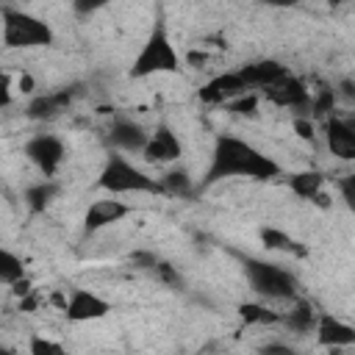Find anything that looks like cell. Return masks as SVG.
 <instances>
[{
    "mask_svg": "<svg viewBox=\"0 0 355 355\" xmlns=\"http://www.w3.org/2000/svg\"><path fill=\"white\" fill-rule=\"evenodd\" d=\"M280 172H283V166L272 155H266L263 150H258L255 144H250L247 139L219 133L214 139V147H211L208 169H205L202 180L197 183V194L205 191V189H211L219 180H227V178L272 180Z\"/></svg>",
    "mask_w": 355,
    "mask_h": 355,
    "instance_id": "obj_1",
    "label": "cell"
},
{
    "mask_svg": "<svg viewBox=\"0 0 355 355\" xmlns=\"http://www.w3.org/2000/svg\"><path fill=\"white\" fill-rule=\"evenodd\" d=\"M180 72V55L169 39L166 31V19L158 14L153 19V28L141 44V50L136 53L133 64H130V78H150V75H175Z\"/></svg>",
    "mask_w": 355,
    "mask_h": 355,
    "instance_id": "obj_2",
    "label": "cell"
},
{
    "mask_svg": "<svg viewBox=\"0 0 355 355\" xmlns=\"http://www.w3.org/2000/svg\"><path fill=\"white\" fill-rule=\"evenodd\" d=\"M94 186L108 194H164L158 178L147 175L133 161H128L125 153H116V150L105 155Z\"/></svg>",
    "mask_w": 355,
    "mask_h": 355,
    "instance_id": "obj_3",
    "label": "cell"
},
{
    "mask_svg": "<svg viewBox=\"0 0 355 355\" xmlns=\"http://www.w3.org/2000/svg\"><path fill=\"white\" fill-rule=\"evenodd\" d=\"M236 261L241 263V272L247 277V286L263 297V300H297V277L283 269L280 263H272V261H263V258H255V255H247V252H236Z\"/></svg>",
    "mask_w": 355,
    "mask_h": 355,
    "instance_id": "obj_4",
    "label": "cell"
},
{
    "mask_svg": "<svg viewBox=\"0 0 355 355\" xmlns=\"http://www.w3.org/2000/svg\"><path fill=\"white\" fill-rule=\"evenodd\" d=\"M0 22H3V44L6 50H31V47H50L55 42V33L50 28V22H44L42 17L14 8V6H3L0 8Z\"/></svg>",
    "mask_w": 355,
    "mask_h": 355,
    "instance_id": "obj_5",
    "label": "cell"
},
{
    "mask_svg": "<svg viewBox=\"0 0 355 355\" xmlns=\"http://www.w3.org/2000/svg\"><path fill=\"white\" fill-rule=\"evenodd\" d=\"M22 153L44 178H55L58 166L64 164L67 147H64V141L55 133H36V136H31L25 141Z\"/></svg>",
    "mask_w": 355,
    "mask_h": 355,
    "instance_id": "obj_6",
    "label": "cell"
},
{
    "mask_svg": "<svg viewBox=\"0 0 355 355\" xmlns=\"http://www.w3.org/2000/svg\"><path fill=\"white\" fill-rule=\"evenodd\" d=\"M250 92L252 89L244 83L239 69H230V72H222V75H214L211 80H205L197 89V100L205 103V105H230L233 100H239Z\"/></svg>",
    "mask_w": 355,
    "mask_h": 355,
    "instance_id": "obj_7",
    "label": "cell"
},
{
    "mask_svg": "<svg viewBox=\"0 0 355 355\" xmlns=\"http://www.w3.org/2000/svg\"><path fill=\"white\" fill-rule=\"evenodd\" d=\"M111 311H114V305L105 297H100L97 291H92V288H72L69 297H67V302H64V316L72 324L103 319Z\"/></svg>",
    "mask_w": 355,
    "mask_h": 355,
    "instance_id": "obj_8",
    "label": "cell"
},
{
    "mask_svg": "<svg viewBox=\"0 0 355 355\" xmlns=\"http://www.w3.org/2000/svg\"><path fill=\"white\" fill-rule=\"evenodd\" d=\"M311 94H313V92L308 89V83H305L302 78H297V75H288V78H283L280 83H275V86H269V89L261 92V97H263L266 103H272V105H277V108L305 111V116H308Z\"/></svg>",
    "mask_w": 355,
    "mask_h": 355,
    "instance_id": "obj_9",
    "label": "cell"
},
{
    "mask_svg": "<svg viewBox=\"0 0 355 355\" xmlns=\"http://www.w3.org/2000/svg\"><path fill=\"white\" fill-rule=\"evenodd\" d=\"M108 144L116 153H144L150 133L144 130V125H139L133 116L128 114H114L111 125H108Z\"/></svg>",
    "mask_w": 355,
    "mask_h": 355,
    "instance_id": "obj_10",
    "label": "cell"
},
{
    "mask_svg": "<svg viewBox=\"0 0 355 355\" xmlns=\"http://www.w3.org/2000/svg\"><path fill=\"white\" fill-rule=\"evenodd\" d=\"M183 155V144L178 139V133L172 130L169 122H158L153 130H150V141L141 153V158L147 164H172Z\"/></svg>",
    "mask_w": 355,
    "mask_h": 355,
    "instance_id": "obj_11",
    "label": "cell"
},
{
    "mask_svg": "<svg viewBox=\"0 0 355 355\" xmlns=\"http://www.w3.org/2000/svg\"><path fill=\"white\" fill-rule=\"evenodd\" d=\"M128 214H133V205H128L122 200H111V197L108 200H94L86 208V214H83V233L86 236H94V233H100V230L122 222Z\"/></svg>",
    "mask_w": 355,
    "mask_h": 355,
    "instance_id": "obj_12",
    "label": "cell"
},
{
    "mask_svg": "<svg viewBox=\"0 0 355 355\" xmlns=\"http://www.w3.org/2000/svg\"><path fill=\"white\" fill-rule=\"evenodd\" d=\"M239 75L244 78V83L250 89H269L275 83H280L283 78H288V67L280 64L277 58H255V61H247L239 67Z\"/></svg>",
    "mask_w": 355,
    "mask_h": 355,
    "instance_id": "obj_13",
    "label": "cell"
},
{
    "mask_svg": "<svg viewBox=\"0 0 355 355\" xmlns=\"http://www.w3.org/2000/svg\"><path fill=\"white\" fill-rule=\"evenodd\" d=\"M324 144L338 161H355V122L341 116L324 119Z\"/></svg>",
    "mask_w": 355,
    "mask_h": 355,
    "instance_id": "obj_14",
    "label": "cell"
},
{
    "mask_svg": "<svg viewBox=\"0 0 355 355\" xmlns=\"http://www.w3.org/2000/svg\"><path fill=\"white\" fill-rule=\"evenodd\" d=\"M316 344L327 349H344L355 344V327L327 311H319V324H316Z\"/></svg>",
    "mask_w": 355,
    "mask_h": 355,
    "instance_id": "obj_15",
    "label": "cell"
},
{
    "mask_svg": "<svg viewBox=\"0 0 355 355\" xmlns=\"http://www.w3.org/2000/svg\"><path fill=\"white\" fill-rule=\"evenodd\" d=\"M75 97H78V86H61V89H55V92L31 97V103L25 105V114H28L31 119H39V122H42V119H53V116H58Z\"/></svg>",
    "mask_w": 355,
    "mask_h": 355,
    "instance_id": "obj_16",
    "label": "cell"
},
{
    "mask_svg": "<svg viewBox=\"0 0 355 355\" xmlns=\"http://www.w3.org/2000/svg\"><path fill=\"white\" fill-rule=\"evenodd\" d=\"M286 186L294 197L300 200H308V202H316V205H327L322 189H324V172L319 169H302V172H294L286 178Z\"/></svg>",
    "mask_w": 355,
    "mask_h": 355,
    "instance_id": "obj_17",
    "label": "cell"
},
{
    "mask_svg": "<svg viewBox=\"0 0 355 355\" xmlns=\"http://www.w3.org/2000/svg\"><path fill=\"white\" fill-rule=\"evenodd\" d=\"M58 194H61V183H58L55 178H42V180L25 186V191H22V202H25L28 214L36 216V214H44V211L55 202Z\"/></svg>",
    "mask_w": 355,
    "mask_h": 355,
    "instance_id": "obj_18",
    "label": "cell"
},
{
    "mask_svg": "<svg viewBox=\"0 0 355 355\" xmlns=\"http://www.w3.org/2000/svg\"><path fill=\"white\" fill-rule=\"evenodd\" d=\"M286 330L297 333V336H308V333H316V324H319V311L308 302V300H294L291 311L283 313V322H280Z\"/></svg>",
    "mask_w": 355,
    "mask_h": 355,
    "instance_id": "obj_19",
    "label": "cell"
},
{
    "mask_svg": "<svg viewBox=\"0 0 355 355\" xmlns=\"http://www.w3.org/2000/svg\"><path fill=\"white\" fill-rule=\"evenodd\" d=\"M258 239H261V244L266 250H275V252H283V255H291V258H305L308 255V247L300 239H294L286 230H280V227L266 225V227L258 230Z\"/></svg>",
    "mask_w": 355,
    "mask_h": 355,
    "instance_id": "obj_20",
    "label": "cell"
},
{
    "mask_svg": "<svg viewBox=\"0 0 355 355\" xmlns=\"http://www.w3.org/2000/svg\"><path fill=\"white\" fill-rule=\"evenodd\" d=\"M158 183H161V189H164V197L186 200V197L197 194L194 180H191L189 172H183V169H166V172L158 178Z\"/></svg>",
    "mask_w": 355,
    "mask_h": 355,
    "instance_id": "obj_21",
    "label": "cell"
},
{
    "mask_svg": "<svg viewBox=\"0 0 355 355\" xmlns=\"http://www.w3.org/2000/svg\"><path fill=\"white\" fill-rule=\"evenodd\" d=\"M236 313L244 324H252V327H266V324H280L283 322V313L266 308L263 302H241L236 308Z\"/></svg>",
    "mask_w": 355,
    "mask_h": 355,
    "instance_id": "obj_22",
    "label": "cell"
},
{
    "mask_svg": "<svg viewBox=\"0 0 355 355\" xmlns=\"http://www.w3.org/2000/svg\"><path fill=\"white\" fill-rule=\"evenodd\" d=\"M338 103V94L333 86H319L311 94V105H308V119H330L333 108Z\"/></svg>",
    "mask_w": 355,
    "mask_h": 355,
    "instance_id": "obj_23",
    "label": "cell"
},
{
    "mask_svg": "<svg viewBox=\"0 0 355 355\" xmlns=\"http://www.w3.org/2000/svg\"><path fill=\"white\" fill-rule=\"evenodd\" d=\"M19 280H25V263L17 252L11 250H0V283L3 286H17Z\"/></svg>",
    "mask_w": 355,
    "mask_h": 355,
    "instance_id": "obj_24",
    "label": "cell"
},
{
    "mask_svg": "<svg viewBox=\"0 0 355 355\" xmlns=\"http://www.w3.org/2000/svg\"><path fill=\"white\" fill-rule=\"evenodd\" d=\"M150 275H153L158 283H164V286H169V288H175V291H183V288H186L183 275H180V272H178V269H175L169 261H164V258L158 261V266H155Z\"/></svg>",
    "mask_w": 355,
    "mask_h": 355,
    "instance_id": "obj_25",
    "label": "cell"
},
{
    "mask_svg": "<svg viewBox=\"0 0 355 355\" xmlns=\"http://www.w3.org/2000/svg\"><path fill=\"white\" fill-rule=\"evenodd\" d=\"M28 355H67V349H64L58 341L33 333V336L28 338Z\"/></svg>",
    "mask_w": 355,
    "mask_h": 355,
    "instance_id": "obj_26",
    "label": "cell"
},
{
    "mask_svg": "<svg viewBox=\"0 0 355 355\" xmlns=\"http://www.w3.org/2000/svg\"><path fill=\"white\" fill-rule=\"evenodd\" d=\"M258 103H261V94L250 92V94H244V97L233 100L227 108H230V114H239V116H255V111H258Z\"/></svg>",
    "mask_w": 355,
    "mask_h": 355,
    "instance_id": "obj_27",
    "label": "cell"
},
{
    "mask_svg": "<svg viewBox=\"0 0 355 355\" xmlns=\"http://www.w3.org/2000/svg\"><path fill=\"white\" fill-rule=\"evenodd\" d=\"M128 261H130L136 269H141V272H153V269L158 266L161 255H155L153 250H133V252L128 255Z\"/></svg>",
    "mask_w": 355,
    "mask_h": 355,
    "instance_id": "obj_28",
    "label": "cell"
},
{
    "mask_svg": "<svg viewBox=\"0 0 355 355\" xmlns=\"http://www.w3.org/2000/svg\"><path fill=\"white\" fill-rule=\"evenodd\" d=\"M258 355H297V349L286 341H266L258 347Z\"/></svg>",
    "mask_w": 355,
    "mask_h": 355,
    "instance_id": "obj_29",
    "label": "cell"
},
{
    "mask_svg": "<svg viewBox=\"0 0 355 355\" xmlns=\"http://www.w3.org/2000/svg\"><path fill=\"white\" fill-rule=\"evenodd\" d=\"M338 194L344 197L347 208L355 205V172H349V175H344V178L338 180Z\"/></svg>",
    "mask_w": 355,
    "mask_h": 355,
    "instance_id": "obj_30",
    "label": "cell"
},
{
    "mask_svg": "<svg viewBox=\"0 0 355 355\" xmlns=\"http://www.w3.org/2000/svg\"><path fill=\"white\" fill-rule=\"evenodd\" d=\"M294 133H297L300 139H305V141H313V136H316L313 119H308V116H294Z\"/></svg>",
    "mask_w": 355,
    "mask_h": 355,
    "instance_id": "obj_31",
    "label": "cell"
},
{
    "mask_svg": "<svg viewBox=\"0 0 355 355\" xmlns=\"http://www.w3.org/2000/svg\"><path fill=\"white\" fill-rule=\"evenodd\" d=\"M336 94H338V97H344V100H349V103H355V80H352V78H344V80H338V86H336Z\"/></svg>",
    "mask_w": 355,
    "mask_h": 355,
    "instance_id": "obj_32",
    "label": "cell"
},
{
    "mask_svg": "<svg viewBox=\"0 0 355 355\" xmlns=\"http://www.w3.org/2000/svg\"><path fill=\"white\" fill-rule=\"evenodd\" d=\"M105 3H72V11L75 14H94V11H100Z\"/></svg>",
    "mask_w": 355,
    "mask_h": 355,
    "instance_id": "obj_33",
    "label": "cell"
},
{
    "mask_svg": "<svg viewBox=\"0 0 355 355\" xmlns=\"http://www.w3.org/2000/svg\"><path fill=\"white\" fill-rule=\"evenodd\" d=\"M36 305H39V297L36 294H25L22 300H19V311H36Z\"/></svg>",
    "mask_w": 355,
    "mask_h": 355,
    "instance_id": "obj_34",
    "label": "cell"
},
{
    "mask_svg": "<svg viewBox=\"0 0 355 355\" xmlns=\"http://www.w3.org/2000/svg\"><path fill=\"white\" fill-rule=\"evenodd\" d=\"M19 92H22V94H31V92H33V80H31V75H22V78H19Z\"/></svg>",
    "mask_w": 355,
    "mask_h": 355,
    "instance_id": "obj_35",
    "label": "cell"
},
{
    "mask_svg": "<svg viewBox=\"0 0 355 355\" xmlns=\"http://www.w3.org/2000/svg\"><path fill=\"white\" fill-rule=\"evenodd\" d=\"M0 355H14V352H11L8 347H3V349H0Z\"/></svg>",
    "mask_w": 355,
    "mask_h": 355,
    "instance_id": "obj_36",
    "label": "cell"
},
{
    "mask_svg": "<svg viewBox=\"0 0 355 355\" xmlns=\"http://www.w3.org/2000/svg\"><path fill=\"white\" fill-rule=\"evenodd\" d=\"M349 211H352V214H355V205H349Z\"/></svg>",
    "mask_w": 355,
    "mask_h": 355,
    "instance_id": "obj_37",
    "label": "cell"
}]
</instances>
